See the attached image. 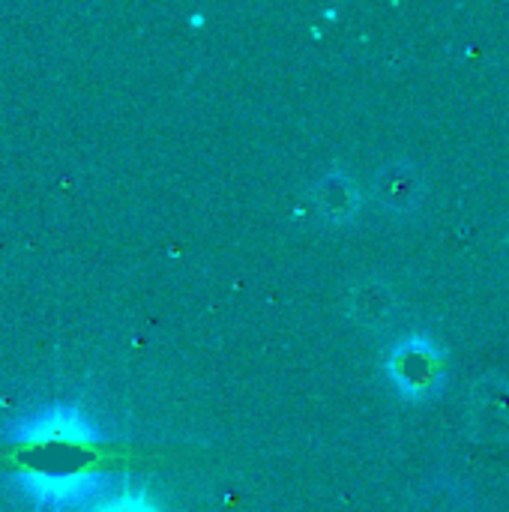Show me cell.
I'll use <instances>...</instances> for the list:
<instances>
[{
	"mask_svg": "<svg viewBox=\"0 0 509 512\" xmlns=\"http://www.w3.org/2000/svg\"><path fill=\"white\" fill-rule=\"evenodd\" d=\"M384 375L402 399L429 402L444 390L447 357L429 336H402L384 354Z\"/></svg>",
	"mask_w": 509,
	"mask_h": 512,
	"instance_id": "cell-1",
	"label": "cell"
},
{
	"mask_svg": "<svg viewBox=\"0 0 509 512\" xmlns=\"http://www.w3.org/2000/svg\"><path fill=\"white\" fill-rule=\"evenodd\" d=\"M21 492L39 504L45 512H75V510H96L105 504L111 492V477L105 474H69V471H18L12 477Z\"/></svg>",
	"mask_w": 509,
	"mask_h": 512,
	"instance_id": "cell-2",
	"label": "cell"
},
{
	"mask_svg": "<svg viewBox=\"0 0 509 512\" xmlns=\"http://www.w3.org/2000/svg\"><path fill=\"white\" fill-rule=\"evenodd\" d=\"M9 438L12 441H30V444H36V441L39 444H48V441L93 444V441L102 438V432L78 408L57 405V408H45L39 414H30L24 420H15Z\"/></svg>",
	"mask_w": 509,
	"mask_h": 512,
	"instance_id": "cell-3",
	"label": "cell"
},
{
	"mask_svg": "<svg viewBox=\"0 0 509 512\" xmlns=\"http://www.w3.org/2000/svg\"><path fill=\"white\" fill-rule=\"evenodd\" d=\"M372 195L384 210H390L396 216H408L420 207L426 186H423L420 171L411 162H396V165H384L375 174Z\"/></svg>",
	"mask_w": 509,
	"mask_h": 512,
	"instance_id": "cell-4",
	"label": "cell"
},
{
	"mask_svg": "<svg viewBox=\"0 0 509 512\" xmlns=\"http://www.w3.org/2000/svg\"><path fill=\"white\" fill-rule=\"evenodd\" d=\"M312 207L321 219L333 225H345L357 216L363 195L345 171H327L312 183Z\"/></svg>",
	"mask_w": 509,
	"mask_h": 512,
	"instance_id": "cell-5",
	"label": "cell"
},
{
	"mask_svg": "<svg viewBox=\"0 0 509 512\" xmlns=\"http://www.w3.org/2000/svg\"><path fill=\"white\" fill-rule=\"evenodd\" d=\"M348 306H351V315H354L360 324L375 327V324L390 321V315H393V294H390V288H384V285H378V288L360 285V288H354Z\"/></svg>",
	"mask_w": 509,
	"mask_h": 512,
	"instance_id": "cell-6",
	"label": "cell"
}]
</instances>
